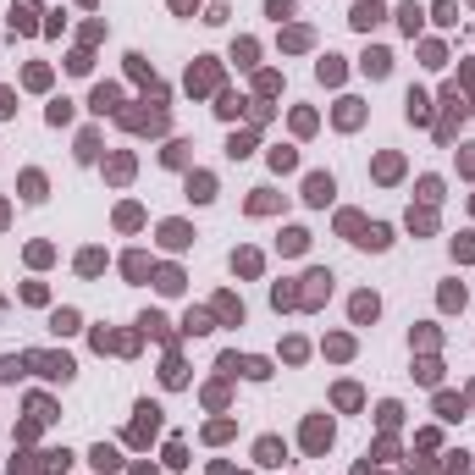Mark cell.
Masks as SVG:
<instances>
[{"label": "cell", "mask_w": 475, "mask_h": 475, "mask_svg": "<svg viewBox=\"0 0 475 475\" xmlns=\"http://www.w3.org/2000/svg\"><path fill=\"white\" fill-rule=\"evenodd\" d=\"M431 17H437V22H459V6H453V0H437Z\"/></svg>", "instance_id": "obj_27"}, {"label": "cell", "mask_w": 475, "mask_h": 475, "mask_svg": "<svg viewBox=\"0 0 475 475\" xmlns=\"http://www.w3.org/2000/svg\"><path fill=\"white\" fill-rule=\"evenodd\" d=\"M155 426H160V409H155V403H139V420H133V442H150V437H155Z\"/></svg>", "instance_id": "obj_3"}, {"label": "cell", "mask_w": 475, "mask_h": 475, "mask_svg": "<svg viewBox=\"0 0 475 475\" xmlns=\"http://www.w3.org/2000/svg\"><path fill=\"white\" fill-rule=\"evenodd\" d=\"M122 271H127V277H133V282H139V277H144V271H150V260H144V254H127V260H122Z\"/></svg>", "instance_id": "obj_31"}, {"label": "cell", "mask_w": 475, "mask_h": 475, "mask_svg": "<svg viewBox=\"0 0 475 475\" xmlns=\"http://www.w3.org/2000/svg\"><path fill=\"white\" fill-rule=\"evenodd\" d=\"M22 199H45V177L39 171H22Z\"/></svg>", "instance_id": "obj_20"}, {"label": "cell", "mask_w": 475, "mask_h": 475, "mask_svg": "<svg viewBox=\"0 0 475 475\" xmlns=\"http://www.w3.org/2000/svg\"><path fill=\"white\" fill-rule=\"evenodd\" d=\"M271 304H277V310H282V304H299V293H293V288H271Z\"/></svg>", "instance_id": "obj_45"}, {"label": "cell", "mask_w": 475, "mask_h": 475, "mask_svg": "<svg viewBox=\"0 0 475 475\" xmlns=\"http://www.w3.org/2000/svg\"><path fill=\"white\" fill-rule=\"evenodd\" d=\"M233 265H238V271H243V277H254V271H260V254H254V249H243V254H238Z\"/></svg>", "instance_id": "obj_34"}, {"label": "cell", "mask_w": 475, "mask_h": 475, "mask_svg": "<svg viewBox=\"0 0 475 475\" xmlns=\"http://www.w3.org/2000/svg\"><path fill=\"white\" fill-rule=\"evenodd\" d=\"M376 310H382V304H376V293H354V304H348V316L359 320V326H365V320H376Z\"/></svg>", "instance_id": "obj_8"}, {"label": "cell", "mask_w": 475, "mask_h": 475, "mask_svg": "<svg viewBox=\"0 0 475 475\" xmlns=\"http://www.w3.org/2000/svg\"><path fill=\"white\" fill-rule=\"evenodd\" d=\"M277 243H282V254H304V243H310V233H304V227H288V233L277 238Z\"/></svg>", "instance_id": "obj_15"}, {"label": "cell", "mask_w": 475, "mask_h": 475, "mask_svg": "<svg viewBox=\"0 0 475 475\" xmlns=\"http://www.w3.org/2000/svg\"><path fill=\"white\" fill-rule=\"evenodd\" d=\"M254 459H260V465H282V459H288V448H282L277 437H260V442H254Z\"/></svg>", "instance_id": "obj_7"}, {"label": "cell", "mask_w": 475, "mask_h": 475, "mask_svg": "<svg viewBox=\"0 0 475 475\" xmlns=\"http://www.w3.org/2000/svg\"><path fill=\"white\" fill-rule=\"evenodd\" d=\"M0 221H6V205H0Z\"/></svg>", "instance_id": "obj_50"}, {"label": "cell", "mask_w": 475, "mask_h": 475, "mask_svg": "<svg viewBox=\"0 0 475 475\" xmlns=\"http://www.w3.org/2000/svg\"><path fill=\"white\" fill-rule=\"evenodd\" d=\"M426 116H431V100L420 88H409V122H426Z\"/></svg>", "instance_id": "obj_16"}, {"label": "cell", "mask_w": 475, "mask_h": 475, "mask_svg": "<svg viewBox=\"0 0 475 475\" xmlns=\"http://www.w3.org/2000/svg\"><path fill=\"white\" fill-rule=\"evenodd\" d=\"M420 199L437 205V199H442V182H437V177H420Z\"/></svg>", "instance_id": "obj_29"}, {"label": "cell", "mask_w": 475, "mask_h": 475, "mask_svg": "<svg viewBox=\"0 0 475 475\" xmlns=\"http://www.w3.org/2000/svg\"><path fill=\"white\" fill-rule=\"evenodd\" d=\"M28 365H33L39 376H50V382H72V371H78L67 354H28Z\"/></svg>", "instance_id": "obj_1"}, {"label": "cell", "mask_w": 475, "mask_h": 475, "mask_svg": "<svg viewBox=\"0 0 475 475\" xmlns=\"http://www.w3.org/2000/svg\"><path fill=\"white\" fill-rule=\"evenodd\" d=\"M437 414H442V420H459V414H465V398L442 393V398H437Z\"/></svg>", "instance_id": "obj_17"}, {"label": "cell", "mask_w": 475, "mask_h": 475, "mask_svg": "<svg viewBox=\"0 0 475 475\" xmlns=\"http://www.w3.org/2000/svg\"><path fill=\"white\" fill-rule=\"evenodd\" d=\"M210 83H216V67H210V61H199V67L188 72V88H210Z\"/></svg>", "instance_id": "obj_18"}, {"label": "cell", "mask_w": 475, "mask_h": 475, "mask_svg": "<svg viewBox=\"0 0 475 475\" xmlns=\"http://www.w3.org/2000/svg\"><path fill=\"white\" fill-rule=\"evenodd\" d=\"M271 166H277V171H293L299 155H293V150H271Z\"/></svg>", "instance_id": "obj_36"}, {"label": "cell", "mask_w": 475, "mask_h": 475, "mask_svg": "<svg viewBox=\"0 0 475 475\" xmlns=\"http://www.w3.org/2000/svg\"><path fill=\"white\" fill-rule=\"evenodd\" d=\"M453 254H459V260H475V233H465V238H453Z\"/></svg>", "instance_id": "obj_38"}, {"label": "cell", "mask_w": 475, "mask_h": 475, "mask_svg": "<svg viewBox=\"0 0 475 475\" xmlns=\"http://www.w3.org/2000/svg\"><path fill=\"white\" fill-rule=\"evenodd\" d=\"M337 122L354 127V122H359V100H343V105H337Z\"/></svg>", "instance_id": "obj_28"}, {"label": "cell", "mask_w": 475, "mask_h": 475, "mask_svg": "<svg viewBox=\"0 0 475 475\" xmlns=\"http://www.w3.org/2000/svg\"><path fill=\"white\" fill-rule=\"evenodd\" d=\"M282 45H288V50H304V45H310V28H288V39H282Z\"/></svg>", "instance_id": "obj_40"}, {"label": "cell", "mask_w": 475, "mask_h": 475, "mask_svg": "<svg viewBox=\"0 0 475 475\" xmlns=\"http://www.w3.org/2000/svg\"><path fill=\"white\" fill-rule=\"evenodd\" d=\"M188 194H194L199 205H205V199H216V177H210V171H194V177H188Z\"/></svg>", "instance_id": "obj_10"}, {"label": "cell", "mask_w": 475, "mask_h": 475, "mask_svg": "<svg viewBox=\"0 0 475 475\" xmlns=\"http://www.w3.org/2000/svg\"><path fill=\"white\" fill-rule=\"evenodd\" d=\"M354 243H365V249H387V243H393V227H382V221H376V227H365Z\"/></svg>", "instance_id": "obj_12"}, {"label": "cell", "mask_w": 475, "mask_h": 475, "mask_svg": "<svg viewBox=\"0 0 475 475\" xmlns=\"http://www.w3.org/2000/svg\"><path fill=\"white\" fill-rule=\"evenodd\" d=\"M359 67H365L371 78H387V72H393V56H387V50H371V56H365Z\"/></svg>", "instance_id": "obj_13"}, {"label": "cell", "mask_w": 475, "mask_h": 475, "mask_svg": "<svg viewBox=\"0 0 475 475\" xmlns=\"http://www.w3.org/2000/svg\"><path fill=\"white\" fill-rule=\"evenodd\" d=\"M249 150H254V139H249V133H238L233 144H227V155H233V160H243V155H249Z\"/></svg>", "instance_id": "obj_37"}, {"label": "cell", "mask_w": 475, "mask_h": 475, "mask_svg": "<svg viewBox=\"0 0 475 475\" xmlns=\"http://www.w3.org/2000/svg\"><path fill=\"white\" fill-rule=\"evenodd\" d=\"M50 122H56V127H61V122H72V105H67V100H56V105H50Z\"/></svg>", "instance_id": "obj_44"}, {"label": "cell", "mask_w": 475, "mask_h": 475, "mask_svg": "<svg viewBox=\"0 0 475 475\" xmlns=\"http://www.w3.org/2000/svg\"><path fill=\"white\" fill-rule=\"evenodd\" d=\"M304 448H310V453H326V448H332V420H326V414H310V426H304Z\"/></svg>", "instance_id": "obj_2"}, {"label": "cell", "mask_w": 475, "mask_h": 475, "mask_svg": "<svg viewBox=\"0 0 475 475\" xmlns=\"http://www.w3.org/2000/svg\"><path fill=\"white\" fill-rule=\"evenodd\" d=\"M243 376H254V382H265V376H271V365H265V359H243Z\"/></svg>", "instance_id": "obj_43"}, {"label": "cell", "mask_w": 475, "mask_h": 475, "mask_svg": "<svg viewBox=\"0 0 475 475\" xmlns=\"http://www.w3.org/2000/svg\"><path fill=\"white\" fill-rule=\"evenodd\" d=\"M249 210H254V216H265V210H277V194H265V188H260V194L249 199Z\"/></svg>", "instance_id": "obj_30"}, {"label": "cell", "mask_w": 475, "mask_h": 475, "mask_svg": "<svg viewBox=\"0 0 475 475\" xmlns=\"http://www.w3.org/2000/svg\"><path fill=\"white\" fill-rule=\"evenodd\" d=\"M332 194H337V188H332V177H326V171H316V177L304 182V199H310V205H332Z\"/></svg>", "instance_id": "obj_4"}, {"label": "cell", "mask_w": 475, "mask_h": 475, "mask_svg": "<svg viewBox=\"0 0 475 475\" xmlns=\"http://www.w3.org/2000/svg\"><path fill=\"white\" fill-rule=\"evenodd\" d=\"M442 304H448V310H459V304H465V288H459V282H448V288H442Z\"/></svg>", "instance_id": "obj_41"}, {"label": "cell", "mask_w": 475, "mask_h": 475, "mask_svg": "<svg viewBox=\"0 0 475 475\" xmlns=\"http://www.w3.org/2000/svg\"><path fill=\"white\" fill-rule=\"evenodd\" d=\"M33 17H39V6H33V0H17V6H11V28L33 33Z\"/></svg>", "instance_id": "obj_9"}, {"label": "cell", "mask_w": 475, "mask_h": 475, "mask_svg": "<svg viewBox=\"0 0 475 475\" xmlns=\"http://www.w3.org/2000/svg\"><path fill=\"white\" fill-rule=\"evenodd\" d=\"M155 288H160V293H177V288H182V271H171V265H166V271L155 277Z\"/></svg>", "instance_id": "obj_22"}, {"label": "cell", "mask_w": 475, "mask_h": 475, "mask_svg": "<svg viewBox=\"0 0 475 475\" xmlns=\"http://www.w3.org/2000/svg\"><path fill=\"white\" fill-rule=\"evenodd\" d=\"M100 265H105V254H100V249H83V254H78V271H83V277H94Z\"/></svg>", "instance_id": "obj_21"}, {"label": "cell", "mask_w": 475, "mask_h": 475, "mask_svg": "<svg viewBox=\"0 0 475 475\" xmlns=\"http://www.w3.org/2000/svg\"><path fill=\"white\" fill-rule=\"evenodd\" d=\"M182 326H188V332H194V337H199V332H210V316H199V310H194V316L182 320Z\"/></svg>", "instance_id": "obj_46"}, {"label": "cell", "mask_w": 475, "mask_h": 475, "mask_svg": "<svg viewBox=\"0 0 475 475\" xmlns=\"http://www.w3.org/2000/svg\"><path fill=\"white\" fill-rule=\"evenodd\" d=\"M122 122H127L133 133H155V127H166V116H160V111H127Z\"/></svg>", "instance_id": "obj_5"}, {"label": "cell", "mask_w": 475, "mask_h": 475, "mask_svg": "<svg viewBox=\"0 0 475 475\" xmlns=\"http://www.w3.org/2000/svg\"><path fill=\"white\" fill-rule=\"evenodd\" d=\"M343 78V61H337V56H326V61H320V83H337Z\"/></svg>", "instance_id": "obj_35"}, {"label": "cell", "mask_w": 475, "mask_h": 475, "mask_svg": "<svg viewBox=\"0 0 475 475\" xmlns=\"http://www.w3.org/2000/svg\"><path fill=\"white\" fill-rule=\"evenodd\" d=\"M94 111H100V116H105V111H116V88H111V83H100V88H94Z\"/></svg>", "instance_id": "obj_19"}, {"label": "cell", "mask_w": 475, "mask_h": 475, "mask_svg": "<svg viewBox=\"0 0 475 475\" xmlns=\"http://www.w3.org/2000/svg\"><path fill=\"white\" fill-rule=\"evenodd\" d=\"M94 470H116V448L100 442V448H94Z\"/></svg>", "instance_id": "obj_32"}, {"label": "cell", "mask_w": 475, "mask_h": 475, "mask_svg": "<svg viewBox=\"0 0 475 475\" xmlns=\"http://www.w3.org/2000/svg\"><path fill=\"white\" fill-rule=\"evenodd\" d=\"M188 227H182V221H166V227H160V243H166V249H188Z\"/></svg>", "instance_id": "obj_11"}, {"label": "cell", "mask_w": 475, "mask_h": 475, "mask_svg": "<svg viewBox=\"0 0 475 475\" xmlns=\"http://www.w3.org/2000/svg\"><path fill=\"white\" fill-rule=\"evenodd\" d=\"M94 150H100V139H94V133H83V139H78V155L94 160Z\"/></svg>", "instance_id": "obj_47"}, {"label": "cell", "mask_w": 475, "mask_h": 475, "mask_svg": "<svg viewBox=\"0 0 475 475\" xmlns=\"http://www.w3.org/2000/svg\"><path fill=\"white\" fill-rule=\"evenodd\" d=\"M50 326L67 337V332H78V316H72V310H56V316H50Z\"/></svg>", "instance_id": "obj_24"}, {"label": "cell", "mask_w": 475, "mask_h": 475, "mask_svg": "<svg viewBox=\"0 0 475 475\" xmlns=\"http://www.w3.org/2000/svg\"><path fill=\"white\" fill-rule=\"evenodd\" d=\"M233 61H238V67H254V39H238V45H233Z\"/></svg>", "instance_id": "obj_23"}, {"label": "cell", "mask_w": 475, "mask_h": 475, "mask_svg": "<svg viewBox=\"0 0 475 475\" xmlns=\"http://www.w3.org/2000/svg\"><path fill=\"white\" fill-rule=\"evenodd\" d=\"M376 22H382V6L376 0H359L354 6V28H376Z\"/></svg>", "instance_id": "obj_14"}, {"label": "cell", "mask_w": 475, "mask_h": 475, "mask_svg": "<svg viewBox=\"0 0 475 475\" xmlns=\"http://www.w3.org/2000/svg\"><path fill=\"white\" fill-rule=\"evenodd\" d=\"M398 171H403V166H398V155H382V160H376V177H382V182H393Z\"/></svg>", "instance_id": "obj_25"}, {"label": "cell", "mask_w": 475, "mask_h": 475, "mask_svg": "<svg viewBox=\"0 0 475 475\" xmlns=\"http://www.w3.org/2000/svg\"><path fill=\"white\" fill-rule=\"evenodd\" d=\"M326 354H332V359H348V354H354V343H348V337H332V343H326Z\"/></svg>", "instance_id": "obj_42"}, {"label": "cell", "mask_w": 475, "mask_h": 475, "mask_svg": "<svg viewBox=\"0 0 475 475\" xmlns=\"http://www.w3.org/2000/svg\"><path fill=\"white\" fill-rule=\"evenodd\" d=\"M11 111H17V105H11V94L0 88V116H11Z\"/></svg>", "instance_id": "obj_49"}, {"label": "cell", "mask_w": 475, "mask_h": 475, "mask_svg": "<svg viewBox=\"0 0 475 475\" xmlns=\"http://www.w3.org/2000/svg\"><path fill=\"white\" fill-rule=\"evenodd\" d=\"M216 316H221V320H243V304H238V299H221V304H216Z\"/></svg>", "instance_id": "obj_39"}, {"label": "cell", "mask_w": 475, "mask_h": 475, "mask_svg": "<svg viewBox=\"0 0 475 475\" xmlns=\"http://www.w3.org/2000/svg\"><path fill=\"white\" fill-rule=\"evenodd\" d=\"M304 282H310V288H304V304H320V299L332 293V271H310Z\"/></svg>", "instance_id": "obj_6"}, {"label": "cell", "mask_w": 475, "mask_h": 475, "mask_svg": "<svg viewBox=\"0 0 475 475\" xmlns=\"http://www.w3.org/2000/svg\"><path fill=\"white\" fill-rule=\"evenodd\" d=\"M265 17H277V22H288V17H293V0H265Z\"/></svg>", "instance_id": "obj_33"}, {"label": "cell", "mask_w": 475, "mask_h": 475, "mask_svg": "<svg viewBox=\"0 0 475 475\" xmlns=\"http://www.w3.org/2000/svg\"><path fill=\"white\" fill-rule=\"evenodd\" d=\"M194 6H199V0H171V11H177V17H194Z\"/></svg>", "instance_id": "obj_48"}, {"label": "cell", "mask_w": 475, "mask_h": 475, "mask_svg": "<svg viewBox=\"0 0 475 475\" xmlns=\"http://www.w3.org/2000/svg\"><path fill=\"white\" fill-rule=\"evenodd\" d=\"M398 22H403V33H420V6H403Z\"/></svg>", "instance_id": "obj_26"}]
</instances>
